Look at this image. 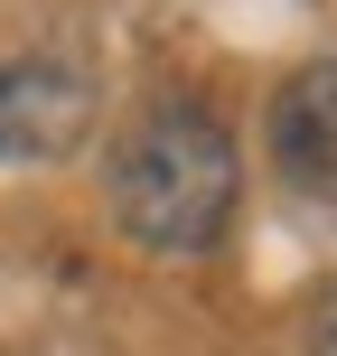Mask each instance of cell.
I'll use <instances>...</instances> for the list:
<instances>
[{
	"mask_svg": "<svg viewBox=\"0 0 337 356\" xmlns=\"http://www.w3.org/2000/svg\"><path fill=\"white\" fill-rule=\"evenodd\" d=\"M113 225L150 253H206L234 225V197H244V160H234L225 122L197 104H150L141 122L113 141Z\"/></svg>",
	"mask_w": 337,
	"mask_h": 356,
	"instance_id": "6da1fadb",
	"label": "cell"
},
{
	"mask_svg": "<svg viewBox=\"0 0 337 356\" xmlns=\"http://www.w3.org/2000/svg\"><path fill=\"white\" fill-rule=\"evenodd\" d=\"M94 113H104V94H94V75L66 66V56H19V66H0V169H47V160H66V150H85Z\"/></svg>",
	"mask_w": 337,
	"mask_h": 356,
	"instance_id": "7a4b0ae2",
	"label": "cell"
},
{
	"mask_svg": "<svg viewBox=\"0 0 337 356\" xmlns=\"http://www.w3.org/2000/svg\"><path fill=\"white\" fill-rule=\"evenodd\" d=\"M263 141H272V169L300 178V188H337V56L300 66L263 113Z\"/></svg>",
	"mask_w": 337,
	"mask_h": 356,
	"instance_id": "3957f363",
	"label": "cell"
},
{
	"mask_svg": "<svg viewBox=\"0 0 337 356\" xmlns=\"http://www.w3.org/2000/svg\"><path fill=\"white\" fill-rule=\"evenodd\" d=\"M319 356H337V309H328V319H319Z\"/></svg>",
	"mask_w": 337,
	"mask_h": 356,
	"instance_id": "277c9868",
	"label": "cell"
}]
</instances>
